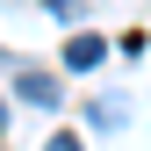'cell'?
<instances>
[{"label":"cell","mask_w":151,"mask_h":151,"mask_svg":"<svg viewBox=\"0 0 151 151\" xmlns=\"http://www.w3.org/2000/svg\"><path fill=\"white\" fill-rule=\"evenodd\" d=\"M14 93L36 101V108H58V79H50V72H14Z\"/></svg>","instance_id":"1"},{"label":"cell","mask_w":151,"mask_h":151,"mask_svg":"<svg viewBox=\"0 0 151 151\" xmlns=\"http://www.w3.org/2000/svg\"><path fill=\"white\" fill-rule=\"evenodd\" d=\"M101 58H108V43H101V36H72V43H65V65H72V72H93Z\"/></svg>","instance_id":"2"},{"label":"cell","mask_w":151,"mask_h":151,"mask_svg":"<svg viewBox=\"0 0 151 151\" xmlns=\"http://www.w3.org/2000/svg\"><path fill=\"white\" fill-rule=\"evenodd\" d=\"M93 122H108V129H115V122H129V108L115 101V93H108V101H93Z\"/></svg>","instance_id":"3"},{"label":"cell","mask_w":151,"mask_h":151,"mask_svg":"<svg viewBox=\"0 0 151 151\" xmlns=\"http://www.w3.org/2000/svg\"><path fill=\"white\" fill-rule=\"evenodd\" d=\"M43 151H79V137H72V129H65V137H50Z\"/></svg>","instance_id":"4"},{"label":"cell","mask_w":151,"mask_h":151,"mask_svg":"<svg viewBox=\"0 0 151 151\" xmlns=\"http://www.w3.org/2000/svg\"><path fill=\"white\" fill-rule=\"evenodd\" d=\"M43 7H50V14H79V0H43Z\"/></svg>","instance_id":"5"},{"label":"cell","mask_w":151,"mask_h":151,"mask_svg":"<svg viewBox=\"0 0 151 151\" xmlns=\"http://www.w3.org/2000/svg\"><path fill=\"white\" fill-rule=\"evenodd\" d=\"M0 137H7V101H0Z\"/></svg>","instance_id":"6"}]
</instances>
